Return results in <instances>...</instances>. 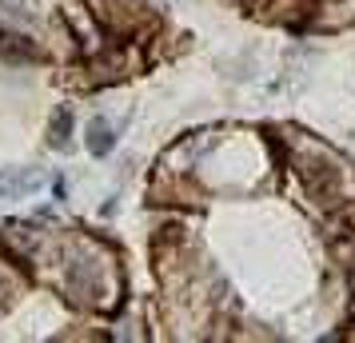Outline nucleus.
I'll return each instance as SVG.
<instances>
[{"mask_svg": "<svg viewBox=\"0 0 355 343\" xmlns=\"http://www.w3.org/2000/svg\"><path fill=\"white\" fill-rule=\"evenodd\" d=\"M36 188H44V172H36V168H4L0 172V196L4 200L36 192Z\"/></svg>", "mask_w": 355, "mask_h": 343, "instance_id": "nucleus-1", "label": "nucleus"}, {"mask_svg": "<svg viewBox=\"0 0 355 343\" xmlns=\"http://www.w3.org/2000/svg\"><path fill=\"white\" fill-rule=\"evenodd\" d=\"M84 144H88V152H92L96 160H100V156H108V152L116 148L112 124H108L104 116H92V120H88V140H84Z\"/></svg>", "mask_w": 355, "mask_h": 343, "instance_id": "nucleus-2", "label": "nucleus"}, {"mask_svg": "<svg viewBox=\"0 0 355 343\" xmlns=\"http://www.w3.org/2000/svg\"><path fill=\"white\" fill-rule=\"evenodd\" d=\"M68 132H72V112H56V120H52V148H60V152H68Z\"/></svg>", "mask_w": 355, "mask_h": 343, "instance_id": "nucleus-3", "label": "nucleus"}]
</instances>
